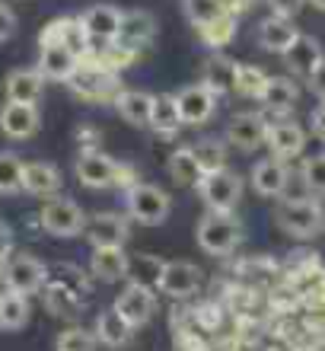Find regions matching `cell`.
<instances>
[{
	"instance_id": "1",
	"label": "cell",
	"mask_w": 325,
	"mask_h": 351,
	"mask_svg": "<svg viewBox=\"0 0 325 351\" xmlns=\"http://www.w3.org/2000/svg\"><path fill=\"white\" fill-rule=\"evenodd\" d=\"M195 237H198V246L207 256H230L242 243V223L236 221L233 211H211L201 217Z\"/></svg>"
},
{
	"instance_id": "2",
	"label": "cell",
	"mask_w": 325,
	"mask_h": 351,
	"mask_svg": "<svg viewBox=\"0 0 325 351\" xmlns=\"http://www.w3.org/2000/svg\"><path fill=\"white\" fill-rule=\"evenodd\" d=\"M172 211V198H169L159 185L134 182L128 189V214L144 227H159Z\"/></svg>"
},
{
	"instance_id": "3",
	"label": "cell",
	"mask_w": 325,
	"mask_h": 351,
	"mask_svg": "<svg viewBox=\"0 0 325 351\" xmlns=\"http://www.w3.org/2000/svg\"><path fill=\"white\" fill-rule=\"evenodd\" d=\"M42 230H48L51 237H80L86 230V214L74 198H48L42 214H38Z\"/></svg>"
},
{
	"instance_id": "4",
	"label": "cell",
	"mask_w": 325,
	"mask_h": 351,
	"mask_svg": "<svg viewBox=\"0 0 325 351\" xmlns=\"http://www.w3.org/2000/svg\"><path fill=\"white\" fill-rule=\"evenodd\" d=\"M198 195H201V202L207 204V211H233L242 198V179L233 173V169L223 167L201 179Z\"/></svg>"
},
{
	"instance_id": "5",
	"label": "cell",
	"mask_w": 325,
	"mask_h": 351,
	"mask_svg": "<svg viewBox=\"0 0 325 351\" xmlns=\"http://www.w3.org/2000/svg\"><path fill=\"white\" fill-rule=\"evenodd\" d=\"M48 281V268L36 259V256H29V252H19V256H10L3 262V285L7 291H19V294H36L42 291Z\"/></svg>"
},
{
	"instance_id": "6",
	"label": "cell",
	"mask_w": 325,
	"mask_h": 351,
	"mask_svg": "<svg viewBox=\"0 0 325 351\" xmlns=\"http://www.w3.org/2000/svg\"><path fill=\"white\" fill-rule=\"evenodd\" d=\"M325 214L313 198L309 202H297V204H281L278 211V227L290 237H300V240H309L322 230Z\"/></svg>"
},
{
	"instance_id": "7",
	"label": "cell",
	"mask_w": 325,
	"mask_h": 351,
	"mask_svg": "<svg viewBox=\"0 0 325 351\" xmlns=\"http://www.w3.org/2000/svg\"><path fill=\"white\" fill-rule=\"evenodd\" d=\"M74 169H77V179H80L86 189H112V185H118L121 167L109 157V154L93 147V150H83V154L77 157Z\"/></svg>"
},
{
	"instance_id": "8",
	"label": "cell",
	"mask_w": 325,
	"mask_h": 351,
	"mask_svg": "<svg viewBox=\"0 0 325 351\" xmlns=\"http://www.w3.org/2000/svg\"><path fill=\"white\" fill-rule=\"evenodd\" d=\"M268 141V125L255 112H239L226 121V144L236 147L239 154H252Z\"/></svg>"
},
{
	"instance_id": "9",
	"label": "cell",
	"mask_w": 325,
	"mask_h": 351,
	"mask_svg": "<svg viewBox=\"0 0 325 351\" xmlns=\"http://www.w3.org/2000/svg\"><path fill=\"white\" fill-rule=\"evenodd\" d=\"M70 90L77 96H83V99H112V96H118V74H109L103 67L96 64H83L77 67V74L70 77Z\"/></svg>"
},
{
	"instance_id": "10",
	"label": "cell",
	"mask_w": 325,
	"mask_h": 351,
	"mask_svg": "<svg viewBox=\"0 0 325 351\" xmlns=\"http://www.w3.org/2000/svg\"><path fill=\"white\" fill-rule=\"evenodd\" d=\"M153 36H157V19L150 16L147 10H128V13H121V26H118L115 45L140 55V51L153 42Z\"/></svg>"
},
{
	"instance_id": "11",
	"label": "cell",
	"mask_w": 325,
	"mask_h": 351,
	"mask_svg": "<svg viewBox=\"0 0 325 351\" xmlns=\"http://www.w3.org/2000/svg\"><path fill=\"white\" fill-rule=\"evenodd\" d=\"M112 306H115L134 329H140V326H147L150 319H153V313H157V297H153L150 287L128 285L118 297H115V304Z\"/></svg>"
},
{
	"instance_id": "12",
	"label": "cell",
	"mask_w": 325,
	"mask_h": 351,
	"mask_svg": "<svg viewBox=\"0 0 325 351\" xmlns=\"http://www.w3.org/2000/svg\"><path fill=\"white\" fill-rule=\"evenodd\" d=\"M42 119H38V109L29 106V102H3L0 109V131L7 134L10 141H29L38 131Z\"/></svg>"
},
{
	"instance_id": "13",
	"label": "cell",
	"mask_w": 325,
	"mask_h": 351,
	"mask_svg": "<svg viewBox=\"0 0 325 351\" xmlns=\"http://www.w3.org/2000/svg\"><path fill=\"white\" fill-rule=\"evenodd\" d=\"M176 99H179V115H182V125H192V128H198V125L211 121V115H214V109H217V96L207 90L205 84L185 86Z\"/></svg>"
},
{
	"instance_id": "14",
	"label": "cell",
	"mask_w": 325,
	"mask_h": 351,
	"mask_svg": "<svg viewBox=\"0 0 325 351\" xmlns=\"http://www.w3.org/2000/svg\"><path fill=\"white\" fill-rule=\"evenodd\" d=\"M80 23H83L86 36L93 38V45H109V42L118 38L121 13H118V7H112V3H96V7H90L83 16H80Z\"/></svg>"
},
{
	"instance_id": "15",
	"label": "cell",
	"mask_w": 325,
	"mask_h": 351,
	"mask_svg": "<svg viewBox=\"0 0 325 351\" xmlns=\"http://www.w3.org/2000/svg\"><path fill=\"white\" fill-rule=\"evenodd\" d=\"M86 240L93 246H125L131 237V227L128 221L115 211H103L96 214L93 221H86Z\"/></svg>"
},
{
	"instance_id": "16",
	"label": "cell",
	"mask_w": 325,
	"mask_h": 351,
	"mask_svg": "<svg viewBox=\"0 0 325 351\" xmlns=\"http://www.w3.org/2000/svg\"><path fill=\"white\" fill-rule=\"evenodd\" d=\"M77 67H80V58L67 45H42L38 48V71H42L45 80L70 84V77L77 74Z\"/></svg>"
},
{
	"instance_id": "17",
	"label": "cell",
	"mask_w": 325,
	"mask_h": 351,
	"mask_svg": "<svg viewBox=\"0 0 325 351\" xmlns=\"http://www.w3.org/2000/svg\"><path fill=\"white\" fill-rule=\"evenodd\" d=\"M265 144L271 147V157L274 160H294L307 147V131L300 128V125H294V121H278V125L268 128V141Z\"/></svg>"
},
{
	"instance_id": "18",
	"label": "cell",
	"mask_w": 325,
	"mask_h": 351,
	"mask_svg": "<svg viewBox=\"0 0 325 351\" xmlns=\"http://www.w3.org/2000/svg\"><path fill=\"white\" fill-rule=\"evenodd\" d=\"M3 93H7L10 102H29V106H38L42 93H45V77L42 71H32V67H19L3 80Z\"/></svg>"
},
{
	"instance_id": "19",
	"label": "cell",
	"mask_w": 325,
	"mask_h": 351,
	"mask_svg": "<svg viewBox=\"0 0 325 351\" xmlns=\"http://www.w3.org/2000/svg\"><path fill=\"white\" fill-rule=\"evenodd\" d=\"M61 169L45 163V160H36V163H26V173H23V192L36 195V198H57L61 192Z\"/></svg>"
},
{
	"instance_id": "20",
	"label": "cell",
	"mask_w": 325,
	"mask_h": 351,
	"mask_svg": "<svg viewBox=\"0 0 325 351\" xmlns=\"http://www.w3.org/2000/svg\"><path fill=\"white\" fill-rule=\"evenodd\" d=\"M201 287V268L192 265L185 259H176V262H166V275H163V287L159 291H166L169 297H192Z\"/></svg>"
},
{
	"instance_id": "21",
	"label": "cell",
	"mask_w": 325,
	"mask_h": 351,
	"mask_svg": "<svg viewBox=\"0 0 325 351\" xmlns=\"http://www.w3.org/2000/svg\"><path fill=\"white\" fill-rule=\"evenodd\" d=\"M90 271H93V278L105 281V285L121 281V278L128 275V256H125V246H93Z\"/></svg>"
},
{
	"instance_id": "22",
	"label": "cell",
	"mask_w": 325,
	"mask_h": 351,
	"mask_svg": "<svg viewBox=\"0 0 325 351\" xmlns=\"http://www.w3.org/2000/svg\"><path fill=\"white\" fill-rule=\"evenodd\" d=\"M284 61H287V67L294 71V74L309 77L325 61V51H322V45H319L313 36L300 32V36L294 38V45L284 51Z\"/></svg>"
},
{
	"instance_id": "23",
	"label": "cell",
	"mask_w": 325,
	"mask_h": 351,
	"mask_svg": "<svg viewBox=\"0 0 325 351\" xmlns=\"http://www.w3.org/2000/svg\"><path fill=\"white\" fill-rule=\"evenodd\" d=\"M163 275H166V259L150 256V252H134V256H128V275H125L128 285L159 291V287H163Z\"/></svg>"
},
{
	"instance_id": "24",
	"label": "cell",
	"mask_w": 325,
	"mask_h": 351,
	"mask_svg": "<svg viewBox=\"0 0 325 351\" xmlns=\"http://www.w3.org/2000/svg\"><path fill=\"white\" fill-rule=\"evenodd\" d=\"M297 26L290 23V16H268L259 23V45L265 51H274V55H284L290 45H294V38H297Z\"/></svg>"
},
{
	"instance_id": "25",
	"label": "cell",
	"mask_w": 325,
	"mask_h": 351,
	"mask_svg": "<svg viewBox=\"0 0 325 351\" xmlns=\"http://www.w3.org/2000/svg\"><path fill=\"white\" fill-rule=\"evenodd\" d=\"M93 332L99 339V345H105V348H125L131 342V335H134V326L112 306V310H103V313L96 316Z\"/></svg>"
},
{
	"instance_id": "26",
	"label": "cell",
	"mask_w": 325,
	"mask_h": 351,
	"mask_svg": "<svg viewBox=\"0 0 325 351\" xmlns=\"http://www.w3.org/2000/svg\"><path fill=\"white\" fill-rule=\"evenodd\" d=\"M236 71H239L236 61H230L223 55H211L205 61V71H201V84L214 96H226V93L236 90Z\"/></svg>"
},
{
	"instance_id": "27",
	"label": "cell",
	"mask_w": 325,
	"mask_h": 351,
	"mask_svg": "<svg viewBox=\"0 0 325 351\" xmlns=\"http://www.w3.org/2000/svg\"><path fill=\"white\" fill-rule=\"evenodd\" d=\"M115 109L134 128H150V112H153V96L144 90H121L115 96Z\"/></svg>"
},
{
	"instance_id": "28",
	"label": "cell",
	"mask_w": 325,
	"mask_h": 351,
	"mask_svg": "<svg viewBox=\"0 0 325 351\" xmlns=\"http://www.w3.org/2000/svg\"><path fill=\"white\" fill-rule=\"evenodd\" d=\"M284 182H287V169L274 157L261 160V163H255V169H252V189H255L261 198H278Z\"/></svg>"
},
{
	"instance_id": "29",
	"label": "cell",
	"mask_w": 325,
	"mask_h": 351,
	"mask_svg": "<svg viewBox=\"0 0 325 351\" xmlns=\"http://www.w3.org/2000/svg\"><path fill=\"white\" fill-rule=\"evenodd\" d=\"M198 38L205 42L207 48H226L233 42V36H236V16H230V13H217V16L205 19V23H198Z\"/></svg>"
},
{
	"instance_id": "30",
	"label": "cell",
	"mask_w": 325,
	"mask_h": 351,
	"mask_svg": "<svg viewBox=\"0 0 325 351\" xmlns=\"http://www.w3.org/2000/svg\"><path fill=\"white\" fill-rule=\"evenodd\" d=\"M42 294H45L48 313L61 316V319H70V316L80 310V291L61 285V281H51V278H48V281H45V291H42Z\"/></svg>"
},
{
	"instance_id": "31",
	"label": "cell",
	"mask_w": 325,
	"mask_h": 351,
	"mask_svg": "<svg viewBox=\"0 0 325 351\" xmlns=\"http://www.w3.org/2000/svg\"><path fill=\"white\" fill-rule=\"evenodd\" d=\"M150 128L159 134H172L182 128V115H179V99L172 93H157L153 96V112H150Z\"/></svg>"
},
{
	"instance_id": "32",
	"label": "cell",
	"mask_w": 325,
	"mask_h": 351,
	"mask_svg": "<svg viewBox=\"0 0 325 351\" xmlns=\"http://www.w3.org/2000/svg\"><path fill=\"white\" fill-rule=\"evenodd\" d=\"M261 102L271 112H290L300 102V86L290 77H271L265 93H261Z\"/></svg>"
},
{
	"instance_id": "33",
	"label": "cell",
	"mask_w": 325,
	"mask_h": 351,
	"mask_svg": "<svg viewBox=\"0 0 325 351\" xmlns=\"http://www.w3.org/2000/svg\"><path fill=\"white\" fill-rule=\"evenodd\" d=\"M169 176L176 179L179 185H188V189H198L201 179H205V167L198 163V157L192 154V147H182L169 157Z\"/></svg>"
},
{
	"instance_id": "34",
	"label": "cell",
	"mask_w": 325,
	"mask_h": 351,
	"mask_svg": "<svg viewBox=\"0 0 325 351\" xmlns=\"http://www.w3.org/2000/svg\"><path fill=\"white\" fill-rule=\"evenodd\" d=\"M29 323V297L19 291L0 294V329L3 332H16Z\"/></svg>"
},
{
	"instance_id": "35",
	"label": "cell",
	"mask_w": 325,
	"mask_h": 351,
	"mask_svg": "<svg viewBox=\"0 0 325 351\" xmlns=\"http://www.w3.org/2000/svg\"><path fill=\"white\" fill-rule=\"evenodd\" d=\"M192 154L205 167V173H217V169L226 167V144L220 138H198L192 144Z\"/></svg>"
},
{
	"instance_id": "36",
	"label": "cell",
	"mask_w": 325,
	"mask_h": 351,
	"mask_svg": "<svg viewBox=\"0 0 325 351\" xmlns=\"http://www.w3.org/2000/svg\"><path fill=\"white\" fill-rule=\"evenodd\" d=\"M23 173H26V163L16 154L0 150V195L23 192Z\"/></svg>"
},
{
	"instance_id": "37",
	"label": "cell",
	"mask_w": 325,
	"mask_h": 351,
	"mask_svg": "<svg viewBox=\"0 0 325 351\" xmlns=\"http://www.w3.org/2000/svg\"><path fill=\"white\" fill-rule=\"evenodd\" d=\"M271 77L261 71V67H252V64H239L236 71V93L239 96H252V99H261V93L268 86Z\"/></svg>"
},
{
	"instance_id": "38",
	"label": "cell",
	"mask_w": 325,
	"mask_h": 351,
	"mask_svg": "<svg viewBox=\"0 0 325 351\" xmlns=\"http://www.w3.org/2000/svg\"><path fill=\"white\" fill-rule=\"evenodd\" d=\"M96 345H99L96 332L83 329V326H70V329H64V332L57 335L55 348L57 351H96Z\"/></svg>"
},
{
	"instance_id": "39",
	"label": "cell",
	"mask_w": 325,
	"mask_h": 351,
	"mask_svg": "<svg viewBox=\"0 0 325 351\" xmlns=\"http://www.w3.org/2000/svg\"><path fill=\"white\" fill-rule=\"evenodd\" d=\"M281 204H297V202H309L313 198V189L307 185L303 173H287V182L281 189Z\"/></svg>"
},
{
	"instance_id": "40",
	"label": "cell",
	"mask_w": 325,
	"mask_h": 351,
	"mask_svg": "<svg viewBox=\"0 0 325 351\" xmlns=\"http://www.w3.org/2000/svg\"><path fill=\"white\" fill-rule=\"evenodd\" d=\"M303 179L313 189V195H325V154H316L303 163Z\"/></svg>"
},
{
	"instance_id": "41",
	"label": "cell",
	"mask_w": 325,
	"mask_h": 351,
	"mask_svg": "<svg viewBox=\"0 0 325 351\" xmlns=\"http://www.w3.org/2000/svg\"><path fill=\"white\" fill-rule=\"evenodd\" d=\"M70 16H61V19H51L45 29H42V36H38V48L42 45H64L67 42V32H70Z\"/></svg>"
},
{
	"instance_id": "42",
	"label": "cell",
	"mask_w": 325,
	"mask_h": 351,
	"mask_svg": "<svg viewBox=\"0 0 325 351\" xmlns=\"http://www.w3.org/2000/svg\"><path fill=\"white\" fill-rule=\"evenodd\" d=\"M185 10H188V19L192 23H205V19L217 16L220 13V7H217V0H185Z\"/></svg>"
},
{
	"instance_id": "43",
	"label": "cell",
	"mask_w": 325,
	"mask_h": 351,
	"mask_svg": "<svg viewBox=\"0 0 325 351\" xmlns=\"http://www.w3.org/2000/svg\"><path fill=\"white\" fill-rule=\"evenodd\" d=\"M13 32H16V13L7 3H0V42H7Z\"/></svg>"
},
{
	"instance_id": "44",
	"label": "cell",
	"mask_w": 325,
	"mask_h": 351,
	"mask_svg": "<svg viewBox=\"0 0 325 351\" xmlns=\"http://www.w3.org/2000/svg\"><path fill=\"white\" fill-rule=\"evenodd\" d=\"M252 3H255V0H217L220 13H230V16H242V13H249Z\"/></svg>"
},
{
	"instance_id": "45",
	"label": "cell",
	"mask_w": 325,
	"mask_h": 351,
	"mask_svg": "<svg viewBox=\"0 0 325 351\" xmlns=\"http://www.w3.org/2000/svg\"><path fill=\"white\" fill-rule=\"evenodd\" d=\"M307 0H268V7L278 13V16H294V13H300V7H303Z\"/></svg>"
},
{
	"instance_id": "46",
	"label": "cell",
	"mask_w": 325,
	"mask_h": 351,
	"mask_svg": "<svg viewBox=\"0 0 325 351\" xmlns=\"http://www.w3.org/2000/svg\"><path fill=\"white\" fill-rule=\"evenodd\" d=\"M307 84H309V90H313V93L319 96V99L325 102V61L316 67V71H313V74L307 77Z\"/></svg>"
},
{
	"instance_id": "47",
	"label": "cell",
	"mask_w": 325,
	"mask_h": 351,
	"mask_svg": "<svg viewBox=\"0 0 325 351\" xmlns=\"http://www.w3.org/2000/svg\"><path fill=\"white\" fill-rule=\"evenodd\" d=\"M309 128H313V134H316V138L325 141V102L313 109V115H309Z\"/></svg>"
},
{
	"instance_id": "48",
	"label": "cell",
	"mask_w": 325,
	"mask_h": 351,
	"mask_svg": "<svg viewBox=\"0 0 325 351\" xmlns=\"http://www.w3.org/2000/svg\"><path fill=\"white\" fill-rule=\"evenodd\" d=\"M10 250H13V230L0 221V262L10 259Z\"/></svg>"
},
{
	"instance_id": "49",
	"label": "cell",
	"mask_w": 325,
	"mask_h": 351,
	"mask_svg": "<svg viewBox=\"0 0 325 351\" xmlns=\"http://www.w3.org/2000/svg\"><path fill=\"white\" fill-rule=\"evenodd\" d=\"M309 3H313L316 10H325V0H309Z\"/></svg>"
},
{
	"instance_id": "50",
	"label": "cell",
	"mask_w": 325,
	"mask_h": 351,
	"mask_svg": "<svg viewBox=\"0 0 325 351\" xmlns=\"http://www.w3.org/2000/svg\"><path fill=\"white\" fill-rule=\"evenodd\" d=\"M0 278H3V262H0Z\"/></svg>"
}]
</instances>
